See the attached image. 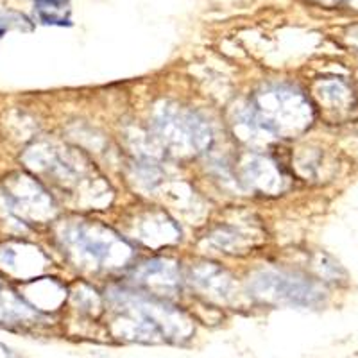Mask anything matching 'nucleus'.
<instances>
[{
	"instance_id": "f257e3e1",
	"label": "nucleus",
	"mask_w": 358,
	"mask_h": 358,
	"mask_svg": "<svg viewBox=\"0 0 358 358\" xmlns=\"http://www.w3.org/2000/svg\"><path fill=\"white\" fill-rule=\"evenodd\" d=\"M312 111L308 101L299 92L287 86L267 88L257 95L245 111V122L268 133L289 134L305 129Z\"/></svg>"
},
{
	"instance_id": "f03ea898",
	"label": "nucleus",
	"mask_w": 358,
	"mask_h": 358,
	"mask_svg": "<svg viewBox=\"0 0 358 358\" xmlns=\"http://www.w3.org/2000/svg\"><path fill=\"white\" fill-rule=\"evenodd\" d=\"M155 127L158 134L174 149L199 152L212 140L210 127L190 111L165 108L156 117Z\"/></svg>"
},
{
	"instance_id": "7ed1b4c3",
	"label": "nucleus",
	"mask_w": 358,
	"mask_h": 358,
	"mask_svg": "<svg viewBox=\"0 0 358 358\" xmlns=\"http://www.w3.org/2000/svg\"><path fill=\"white\" fill-rule=\"evenodd\" d=\"M257 283L265 297H273L278 301H289L294 305H315L321 301V290L305 278L287 276V274H264Z\"/></svg>"
},
{
	"instance_id": "20e7f679",
	"label": "nucleus",
	"mask_w": 358,
	"mask_h": 358,
	"mask_svg": "<svg viewBox=\"0 0 358 358\" xmlns=\"http://www.w3.org/2000/svg\"><path fill=\"white\" fill-rule=\"evenodd\" d=\"M317 95L328 110H350V106H353V92L341 79L322 83Z\"/></svg>"
},
{
	"instance_id": "39448f33",
	"label": "nucleus",
	"mask_w": 358,
	"mask_h": 358,
	"mask_svg": "<svg viewBox=\"0 0 358 358\" xmlns=\"http://www.w3.org/2000/svg\"><path fill=\"white\" fill-rule=\"evenodd\" d=\"M2 34H4V29H0V38H2Z\"/></svg>"
}]
</instances>
